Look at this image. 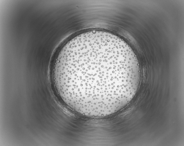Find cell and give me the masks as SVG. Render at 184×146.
<instances>
[{
  "label": "cell",
  "mask_w": 184,
  "mask_h": 146,
  "mask_svg": "<svg viewBox=\"0 0 184 146\" xmlns=\"http://www.w3.org/2000/svg\"><path fill=\"white\" fill-rule=\"evenodd\" d=\"M137 59L130 46L108 32L93 31L68 41L56 59L53 78L63 101L82 115L101 117L122 109L140 81Z\"/></svg>",
  "instance_id": "obj_1"
}]
</instances>
